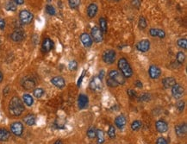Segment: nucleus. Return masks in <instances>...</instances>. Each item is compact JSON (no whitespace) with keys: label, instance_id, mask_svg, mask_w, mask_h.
<instances>
[{"label":"nucleus","instance_id":"nucleus-1","mask_svg":"<svg viewBox=\"0 0 187 144\" xmlns=\"http://www.w3.org/2000/svg\"><path fill=\"white\" fill-rule=\"evenodd\" d=\"M24 111V104L18 97H13L9 104V113L15 116H20Z\"/></svg>","mask_w":187,"mask_h":144},{"label":"nucleus","instance_id":"nucleus-2","mask_svg":"<svg viewBox=\"0 0 187 144\" xmlns=\"http://www.w3.org/2000/svg\"><path fill=\"white\" fill-rule=\"evenodd\" d=\"M118 68L125 78H129L133 75V70L125 58H121L118 61Z\"/></svg>","mask_w":187,"mask_h":144},{"label":"nucleus","instance_id":"nucleus-3","mask_svg":"<svg viewBox=\"0 0 187 144\" xmlns=\"http://www.w3.org/2000/svg\"><path fill=\"white\" fill-rule=\"evenodd\" d=\"M109 78L116 81L118 85H123L125 83V77L122 74L121 72L117 70H111L109 73Z\"/></svg>","mask_w":187,"mask_h":144},{"label":"nucleus","instance_id":"nucleus-4","mask_svg":"<svg viewBox=\"0 0 187 144\" xmlns=\"http://www.w3.org/2000/svg\"><path fill=\"white\" fill-rule=\"evenodd\" d=\"M33 17L34 16L32 13L27 9H23L19 13V19L23 24H29L32 22Z\"/></svg>","mask_w":187,"mask_h":144},{"label":"nucleus","instance_id":"nucleus-5","mask_svg":"<svg viewBox=\"0 0 187 144\" xmlns=\"http://www.w3.org/2000/svg\"><path fill=\"white\" fill-rule=\"evenodd\" d=\"M103 61L107 64H113L116 61V52L112 49H109L103 52Z\"/></svg>","mask_w":187,"mask_h":144},{"label":"nucleus","instance_id":"nucleus-6","mask_svg":"<svg viewBox=\"0 0 187 144\" xmlns=\"http://www.w3.org/2000/svg\"><path fill=\"white\" fill-rule=\"evenodd\" d=\"M92 38H93V41L97 43L103 42V32L101 31V29L97 27L94 26L93 28H92Z\"/></svg>","mask_w":187,"mask_h":144},{"label":"nucleus","instance_id":"nucleus-7","mask_svg":"<svg viewBox=\"0 0 187 144\" xmlns=\"http://www.w3.org/2000/svg\"><path fill=\"white\" fill-rule=\"evenodd\" d=\"M90 88L95 92H100L103 89L102 79H100L98 77H94L90 82Z\"/></svg>","mask_w":187,"mask_h":144},{"label":"nucleus","instance_id":"nucleus-8","mask_svg":"<svg viewBox=\"0 0 187 144\" xmlns=\"http://www.w3.org/2000/svg\"><path fill=\"white\" fill-rule=\"evenodd\" d=\"M10 130L15 135L20 136V135H22L23 132H24V125L20 122H16L10 125Z\"/></svg>","mask_w":187,"mask_h":144},{"label":"nucleus","instance_id":"nucleus-9","mask_svg":"<svg viewBox=\"0 0 187 144\" xmlns=\"http://www.w3.org/2000/svg\"><path fill=\"white\" fill-rule=\"evenodd\" d=\"M24 37H25V34H24V30L21 29V28H17V29H15L14 31L12 32V34L10 35L11 40L17 42L23 41L24 39Z\"/></svg>","mask_w":187,"mask_h":144},{"label":"nucleus","instance_id":"nucleus-10","mask_svg":"<svg viewBox=\"0 0 187 144\" xmlns=\"http://www.w3.org/2000/svg\"><path fill=\"white\" fill-rule=\"evenodd\" d=\"M184 93H185L184 88H183L180 85H178V84H175L173 87H172V93H173V96L175 98H177V99H178V98H182L183 95H184Z\"/></svg>","mask_w":187,"mask_h":144},{"label":"nucleus","instance_id":"nucleus-11","mask_svg":"<svg viewBox=\"0 0 187 144\" xmlns=\"http://www.w3.org/2000/svg\"><path fill=\"white\" fill-rule=\"evenodd\" d=\"M136 48L137 50H139L140 52H142V53H146L149 50L150 48V42L148 40H141L140 42H138L136 44Z\"/></svg>","mask_w":187,"mask_h":144},{"label":"nucleus","instance_id":"nucleus-12","mask_svg":"<svg viewBox=\"0 0 187 144\" xmlns=\"http://www.w3.org/2000/svg\"><path fill=\"white\" fill-rule=\"evenodd\" d=\"M36 81L35 79L30 78V77H28V78H25L23 80L22 82V85L25 90H32L36 87Z\"/></svg>","mask_w":187,"mask_h":144},{"label":"nucleus","instance_id":"nucleus-13","mask_svg":"<svg viewBox=\"0 0 187 144\" xmlns=\"http://www.w3.org/2000/svg\"><path fill=\"white\" fill-rule=\"evenodd\" d=\"M148 74H149V76L151 77V79H158L159 76H160L161 71H160V69H159L157 66L152 65L150 66L149 70H148Z\"/></svg>","mask_w":187,"mask_h":144},{"label":"nucleus","instance_id":"nucleus-14","mask_svg":"<svg viewBox=\"0 0 187 144\" xmlns=\"http://www.w3.org/2000/svg\"><path fill=\"white\" fill-rule=\"evenodd\" d=\"M80 41L85 47H90L92 45V38L87 33H83L80 36Z\"/></svg>","mask_w":187,"mask_h":144},{"label":"nucleus","instance_id":"nucleus-15","mask_svg":"<svg viewBox=\"0 0 187 144\" xmlns=\"http://www.w3.org/2000/svg\"><path fill=\"white\" fill-rule=\"evenodd\" d=\"M53 47H54V42H53V41H52L51 39H49V38H45L43 42H42V51L43 53H47V52L50 51Z\"/></svg>","mask_w":187,"mask_h":144},{"label":"nucleus","instance_id":"nucleus-16","mask_svg":"<svg viewBox=\"0 0 187 144\" xmlns=\"http://www.w3.org/2000/svg\"><path fill=\"white\" fill-rule=\"evenodd\" d=\"M175 132H176V135H178V137H184L185 136L187 132V127L186 123H182V124H179L175 127Z\"/></svg>","mask_w":187,"mask_h":144},{"label":"nucleus","instance_id":"nucleus-17","mask_svg":"<svg viewBox=\"0 0 187 144\" xmlns=\"http://www.w3.org/2000/svg\"><path fill=\"white\" fill-rule=\"evenodd\" d=\"M51 83L53 84L54 86L58 87V88H63L65 85V79H63L62 77H61V76H56V77L53 78V79H51Z\"/></svg>","mask_w":187,"mask_h":144},{"label":"nucleus","instance_id":"nucleus-18","mask_svg":"<svg viewBox=\"0 0 187 144\" xmlns=\"http://www.w3.org/2000/svg\"><path fill=\"white\" fill-rule=\"evenodd\" d=\"M88 98L87 96H85L84 94H80L79 96V98H78V105H79V108L80 109H84L86 108L87 105H88Z\"/></svg>","mask_w":187,"mask_h":144},{"label":"nucleus","instance_id":"nucleus-19","mask_svg":"<svg viewBox=\"0 0 187 144\" xmlns=\"http://www.w3.org/2000/svg\"><path fill=\"white\" fill-rule=\"evenodd\" d=\"M155 126H156V130H158L159 133H165L168 130L167 123L165 121H163V120H159V121L156 122Z\"/></svg>","mask_w":187,"mask_h":144},{"label":"nucleus","instance_id":"nucleus-20","mask_svg":"<svg viewBox=\"0 0 187 144\" xmlns=\"http://www.w3.org/2000/svg\"><path fill=\"white\" fill-rule=\"evenodd\" d=\"M98 5H96V4L92 3V4L89 5V6L87 7V15H88V17H89L90 18H93L94 17L97 15V13H98Z\"/></svg>","mask_w":187,"mask_h":144},{"label":"nucleus","instance_id":"nucleus-21","mask_svg":"<svg viewBox=\"0 0 187 144\" xmlns=\"http://www.w3.org/2000/svg\"><path fill=\"white\" fill-rule=\"evenodd\" d=\"M115 123L118 129L122 130L124 128V126L126 125V118L123 115H120V116H117V118L115 119Z\"/></svg>","mask_w":187,"mask_h":144},{"label":"nucleus","instance_id":"nucleus-22","mask_svg":"<svg viewBox=\"0 0 187 144\" xmlns=\"http://www.w3.org/2000/svg\"><path fill=\"white\" fill-rule=\"evenodd\" d=\"M149 33L150 35H151L152 36H154V37L158 36V37L163 39V38H165V36H166L165 31H164L163 29H160V28H150Z\"/></svg>","mask_w":187,"mask_h":144},{"label":"nucleus","instance_id":"nucleus-23","mask_svg":"<svg viewBox=\"0 0 187 144\" xmlns=\"http://www.w3.org/2000/svg\"><path fill=\"white\" fill-rule=\"evenodd\" d=\"M162 84L165 88H172L173 85L177 83H176V79L173 77H167L162 80Z\"/></svg>","mask_w":187,"mask_h":144},{"label":"nucleus","instance_id":"nucleus-24","mask_svg":"<svg viewBox=\"0 0 187 144\" xmlns=\"http://www.w3.org/2000/svg\"><path fill=\"white\" fill-rule=\"evenodd\" d=\"M24 123L28 126H32L36 123V116L33 114H28L24 118Z\"/></svg>","mask_w":187,"mask_h":144},{"label":"nucleus","instance_id":"nucleus-25","mask_svg":"<svg viewBox=\"0 0 187 144\" xmlns=\"http://www.w3.org/2000/svg\"><path fill=\"white\" fill-rule=\"evenodd\" d=\"M9 132L5 129H0V142H6L9 138Z\"/></svg>","mask_w":187,"mask_h":144},{"label":"nucleus","instance_id":"nucleus-26","mask_svg":"<svg viewBox=\"0 0 187 144\" xmlns=\"http://www.w3.org/2000/svg\"><path fill=\"white\" fill-rule=\"evenodd\" d=\"M96 138H97V143L98 144H103L104 142V132L102 130H97V134H96Z\"/></svg>","mask_w":187,"mask_h":144},{"label":"nucleus","instance_id":"nucleus-27","mask_svg":"<svg viewBox=\"0 0 187 144\" xmlns=\"http://www.w3.org/2000/svg\"><path fill=\"white\" fill-rule=\"evenodd\" d=\"M99 24H100V29L103 33L107 32V21L104 17H100L99 19Z\"/></svg>","mask_w":187,"mask_h":144},{"label":"nucleus","instance_id":"nucleus-28","mask_svg":"<svg viewBox=\"0 0 187 144\" xmlns=\"http://www.w3.org/2000/svg\"><path fill=\"white\" fill-rule=\"evenodd\" d=\"M23 100L25 103V104L28 105V106H31L33 104V103H34L33 98L29 94H24V96H23Z\"/></svg>","mask_w":187,"mask_h":144},{"label":"nucleus","instance_id":"nucleus-29","mask_svg":"<svg viewBox=\"0 0 187 144\" xmlns=\"http://www.w3.org/2000/svg\"><path fill=\"white\" fill-rule=\"evenodd\" d=\"M96 134H97V130L95 127H91L87 130V136L90 139H94L96 138Z\"/></svg>","mask_w":187,"mask_h":144},{"label":"nucleus","instance_id":"nucleus-30","mask_svg":"<svg viewBox=\"0 0 187 144\" xmlns=\"http://www.w3.org/2000/svg\"><path fill=\"white\" fill-rule=\"evenodd\" d=\"M80 0H68V5L71 9H77L80 5Z\"/></svg>","mask_w":187,"mask_h":144},{"label":"nucleus","instance_id":"nucleus-31","mask_svg":"<svg viewBox=\"0 0 187 144\" xmlns=\"http://www.w3.org/2000/svg\"><path fill=\"white\" fill-rule=\"evenodd\" d=\"M5 8L7 10H9V11H15L17 9V5L15 4L13 1H9L7 3V5L5 6Z\"/></svg>","mask_w":187,"mask_h":144},{"label":"nucleus","instance_id":"nucleus-32","mask_svg":"<svg viewBox=\"0 0 187 144\" xmlns=\"http://www.w3.org/2000/svg\"><path fill=\"white\" fill-rule=\"evenodd\" d=\"M177 43H178V45L179 47H181V48H184V49H186L187 48V40L186 39H183V38H180V39H178V42H177Z\"/></svg>","mask_w":187,"mask_h":144},{"label":"nucleus","instance_id":"nucleus-33","mask_svg":"<svg viewBox=\"0 0 187 144\" xmlns=\"http://www.w3.org/2000/svg\"><path fill=\"white\" fill-rule=\"evenodd\" d=\"M140 127H141V122L139 121V120H136V121H134L133 123H132V124H131V128H132V130H135V131L140 130Z\"/></svg>","mask_w":187,"mask_h":144},{"label":"nucleus","instance_id":"nucleus-34","mask_svg":"<svg viewBox=\"0 0 187 144\" xmlns=\"http://www.w3.org/2000/svg\"><path fill=\"white\" fill-rule=\"evenodd\" d=\"M185 60V55L183 52H178L177 54V61L181 65L182 63H184V61Z\"/></svg>","mask_w":187,"mask_h":144},{"label":"nucleus","instance_id":"nucleus-35","mask_svg":"<svg viewBox=\"0 0 187 144\" xmlns=\"http://www.w3.org/2000/svg\"><path fill=\"white\" fill-rule=\"evenodd\" d=\"M138 26L140 29H144L147 27V21L143 17H140L139 19V23H138Z\"/></svg>","mask_w":187,"mask_h":144},{"label":"nucleus","instance_id":"nucleus-36","mask_svg":"<svg viewBox=\"0 0 187 144\" xmlns=\"http://www.w3.org/2000/svg\"><path fill=\"white\" fill-rule=\"evenodd\" d=\"M43 94H44V91H43L42 88H36L34 91V96H35L36 98H42V96H43Z\"/></svg>","mask_w":187,"mask_h":144},{"label":"nucleus","instance_id":"nucleus-37","mask_svg":"<svg viewBox=\"0 0 187 144\" xmlns=\"http://www.w3.org/2000/svg\"><path fill=\"white\" fill-rule=\"evenodd\" d=\"M150 98H151V96H150V94H148V93H142V94H140V96H139V98H138V99L139 100H140V101H149Z\"/></svg>","mask_w":187,"mask_h":144},{"label":"nucleus","instance_id":"nucleus-38","mask_svg":"<svg viewBox=\"0 0 187 144\" xmlns=\"http://www.w3.org/2000/svg\"><path fill=\"white\" fill-rule=\"evenodd\" d=\"M108 135L110 138H114L116 136V129L114 126H110V129L108 130Z\"/></svg>","mask_w":187,"mask_h":144},{"label":"nucleus","instance_id":"nucleus-39","mask_svg":"<svg viewBox=\"0 0 187 144\" xmlns=\"http://www.w3.org/2000/svg\"><path fill=\"white\" fill-rule=\"evenodd\" d=\"M46 10H47V14L51 15V16L55 15V9H54V6H52V5H47V7H46Z\"/></svg>","mask_w":187,"mask_h":144},{"label":"nucleus","instance_id":"nucleus-40","mask_svg":"<svg viewBox=\"0 0 187 144\" xmlns=\"http://www.w3.org/2000/svg\"><path fill=\"white\" fill-rule=\"evenodd\" d=\"M106 83H107L108 86H110V87H117V86H118V84L116 81H114L113 79H110V78H109L106 80Z\"/></svg>","mask_w":187,"mask_h":144},{"label":"nucleus","instance_id":"nucleus-41","mask_svg":"<svg viewBox=\"0 0 187 144\" xmlns=\"http://www.w3.org/2000/svg\"><path fill=\"white\" fill-rule=\"evenodd\" d=\"M68 67H69V69H70L71 71H74V70L77 69L78 64H77V62L75 61H70V63H69V65H68Z\"/></svg>","mask_w":187,"mask_h":144},{"label":"nucleus","instance_id":"nucleus-42","mask_svg":"<svg viewBox=\"0 0 187 144\" xmlns=\"http://www.w3.org/2000/svg\"><path fill=\"white\" fill-rule=\"evenodd\" d=\"M177 107H178L179 112H182L183 110H184V108H185V103H184V101H178L177 103Z\"/></svg>","mask_w":187,"mask_h":144},{"label":"nucleus","instance_id":"nucleus-43","mask_svg":"<svg viewBox=\"0 0 187 144\" xmlns=\"http://www.w3.org/2000/svg\"><path fill=\"white\" fill-rule=\"evenodd\" d=\"M128 95L130 97V98H135L136 95V91H134V90H132V89H129V90H128Z\"/></svg>","mask_w":187,"mask_h":144},{"label":"nucleus","instance_id":"nucleus-44","mask_svg":"<svg viewBox=\"0 0 187 144\" xmlns=\"http://www.w3.org/2000/svg\"><path fill=\"white\" fill-rule=\"evenodd\" d=\"M156 144H167V141L165 139V138H163V137H160V138L157 140Z\"/></svg>","mask_w":187,"mask_h":144},{"label":"nucleus","instance_id":"nucleus-45","mask_svg":"<svg viewBox=\"0 0 187 144\" xmlns=\"http://www.w3.org/2000/svg\"><path fill=\"white\" fill-rule=\"evenodd\" d=\"M5 28V21L3 18L0 17V29H4Z\"/></svg>","mask_w":187,"mask_h":144},{"label":"nucleus","instance_id":"nucleus-46","mask_svg":"<svg viewBox=\"0 0 187 144\" xmlns=\"http://www.w3.org/2000/svg\"><path fill=\"white\" fill-rule=\"evenodd\" d=\"M13 2H14L16 5H23L24 3V0H13Z\"/></svg>","mask_w":187,"mask_h":144},{"label":"nucleus","instance_id":"nucleus-47","mask_svg":"<svg viewBox=\"0 0 187 144\" xmlns=\"http://www.w3.org/2000/svg\"><path fill=\"white\" fill-rule=\"evenodd\" d=\"M135 85H136L137 87H139V88L142 87V83L140 81H139V80H136V82H135Z\"/></svg>","mask_w":187,"mask_h":144},{"label":"nucleus","instance_id":"nucleus-48","mask_svg":"<svg viewBox=\"0 0 187 144\" xmlns=\"http://www.w3.org/2000/svg\"><path fill=\"white\" fill-rule=\"evenodd\" d=\"M103 76H104V71L103 70H102L101 72H100V74H99V76H98V78L100 79H103Z\"/></svg>","mask_w":187,"mask_h":144},{"label":"nucleus","instance_id":"nucleus-49","mask_svg":"<svg viewBox=\"0 0 187 144\" xmlns=\"http://www.w3.org/2000/svg\"><path fill=\"white\" fill-rule=\"evenodd\" d=\"M2 80H3V74L0 72V83L2 82Z\"/></svg>","mask_w":187,"mask_h":144},{"label":"nucleus","instance_id":"nucleus-50","mask_svg":"<svg viewBox=\"0 0 187 144\" xmlns=\"http://www.w3.org/2000/svg\"><path fill=\"white\" fill-rule=\"evenodd\" d=\"M54 144H63V143L61 142V141H57V142H55V143Z\"/></svg>","mask_w":187,"mask_h":144},{"label":"nucleus","instance_id":"nucleus-51","mask_svg":"<svg viewBox=\"0 0 187 144\" xmlns=\"http://www.w3.org/2000/svg\"><path fill=\"white\" fill-rule=\"evenodd\" d=\"M111 1H113V2H118L119 0H111Z\"/></svg>","mask_w":187,"mask_h":144},{"label":"nucleus","instance_id":"nucleus-52","mask_svg":"<svg viewBox=\"0 0 187 144\" xmlns=\"http://www.w3.org/2000/svg\"><path fill=\"white\" fill-rule=\"evenodd\" d=\"M0 43H1V42H0Z\"/></svg>","mask_w":187,"mask_h":144}]
</instances>
